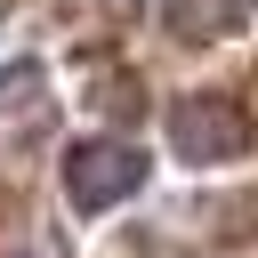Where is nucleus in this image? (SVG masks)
I'll use <instances>...</instances> for the list:
<instances>
[{"mask_svg":"<svg viewBox=\"0 0 258 258\" xmlns=\"http://www.w3.org/2000/svg\"><path fill=\"white\" fill-rule=\"evenodd\" d=\"M250 145H258V121H250V105H242L234 89H194V97L169 105V153H177V161L226 169V161H242Z\"/></svg>","mask_w":258,"mask_h":258,"instance_id":"nucleus-1","label":"nucleus"},{"mask_svg":"<svg viewBox=\"0 0 258 258\" xmlns=\"http://www.w3.org/2000/svg\"><path fill=\"white\" fill-rule=\"evenodd\" d=\"M145 177H153V161H145V145H129V137H81V145L64 153V202H73L81 218H105V210L137 202Z\"/></svg>","mask_w":258,"mask_h":258,"instance_id":"nucleus-2","label":"nucleus"},{"mask_svg":"<svg viewBox=\"0 0 258 258\" xmlns=\"http://www.w3.org/2000/svg\"><path fill=\"white\" fill-rule=\"evenodd\" d=\"M258 16V0H161V24L177 40H234Z\"/></svg>","mask_w":258,"mask_h":258,"instance_id":"nucleus-3","label":"nucleus"},{"mask_svg":"<svg viewBox=\"0 0 258 258\" xmlns=\"http://www.w3.org/2000/svg\"><path fill=\"white\" fill-rule=\"evenodd\" d=\"M16 97H40V56H24V64H0V105H16Z\"/></svg>","mask_w":258,"mask_h":258,"instance_id":"nucleus-4","label":"nucleus"},{"mask_svg":"<svg viewBox=\"0 0 258 258\" xmlns=\"http://www.w3.org/2000/svg\"><path fill=\"white\" fill-rule=\"evenodd\" d=\"M8 258H32V250H8Z\"/></svg>","mask_w":258,"mask_h":258,"instance_id":"nucleus-5","label":"nucleus"}]
</instances>
